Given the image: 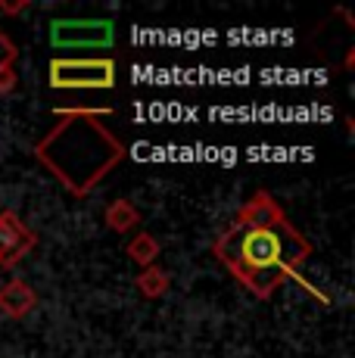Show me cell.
Returning <instances> with one entry per match:
<instances>
[{
    "instance_id": "6da1fadb",
    "label": "cell",
    "mask_w": 355,
    "mask_h": 358,
    "mask_svg": "<svg viewBox=\"0 0 355 358\" xmlns=\"http://www.w3.org/2000/svg\"><path fill=\"white\" fill-rule=\"evenodd\" d=\"M212 252L256 299H268L287 278H296L299 265L312 256V243L268 190H256L215 237Z\"/></svg>"
},
{
    "instance_id": "7a4b0ae2",
    "label": "cell",
    "mask_w": 355,
    "mask_h": 358,
    "mask_svg": "<svg viewBox=\"0 0 355 358\" xmlns=\"http://www.w3.org/2000/svg\"><path fill=\"white\" fill-rule=\"evenodd\" d=\"M103 115H113V109H59V122L31 147L35 159L75 196L97 190L128 153L125 143L100 122Z\"/></svg>"
},
{
    "instance_id": "3957f363",
    "label": "cell",
    "mask_w": 355,
    "mask_h": 358,
    "mask_svg": "<svg viewBox=\"0 0 355 358\" xmlns=\"http://www.w3.org/2000/svg\"><path fill=\"white\" fill-rule=\"evenodd\" d=\"M115 59L87 57V59H53L50 87L57 91H109L115 87Z\"/></svg>"
},
{
    "instance_id": "277c9868",
    "label": "cell",
    "mask_w": 355,
    "mask_h": 358,
    "mask_svg": "<svg viewBox=\"0 0 355 358\" xmlns=\"http://www.w3.org/2000/svg\"><path fill=\"white\" fill-rule=\"evenodd\" d=\"M115 29L109 19H57L50 22V44L63 50H103L113 47Z\"/></svg>"
},
{
    "instance_id": "5b68a950",
    "label": "cell",
    "mask_w": 355,
    "mask_h": 358,
    "mask_svg": "<svg viewBox=\"0 0 355 358\" xmlns=\"http://www.w3.org/2000/svg\"><path fill=\"white\" fill-rule=\"evenodd\" d=\"M38 246V234L13 209L0 212V268H16Z\"/></svg>"
},
{
    "instance_id": "8992f818",
    "label": "cell",
    "mask_w": 355,
    "mask_h": 358,
    "mask_svg": "<svg viewBox=\"0 0 355 358\" xmlns=\"http://www.w3.org/2000/svg\"><path fill=\"white\" fill-rule=\"evenodd\" d=\"M35 306H38V293L31 290L25 280L13 278L0 287V312H3L6 318L19 321V318H25Z\"/></svg>"
},
{
    "instance_id": "52a82bcc",
    "label": "cell",
    "mask_w": 355,
    "mask_h": 358,
    "mask_svg": "<svg viewBox=\"0 0 355 358\" xmlns=\"http://www.w3.org/2000/svg\"><path fill=\"white\" fill-rule=\"evenodd\" d=\"M134 287H138V293L143 299H162V296L172 290V274L159 265H150L134 278Z\"/></svg>"
},
{
    "instance_id": "ba28073f",
    "label": "cell",
    "mask_w": 355,
    "mask_h": 358,
    "mask_svg": "<svg viewBox=\"0 0 355 358\" xmlns=\"http://www.w3.org/2000/svg\"><path fill=\"white\" fill-rule=\"evenodd\" d=\"M103 222L115 234H131L140 224V212H138V206L128 203V199H113L103 212Z\"/></svg>"
},
{
    "instance_id": "9c48e42d",
    "label": "cell",
    "mask_w": 355,
    "mask_h": 358,
    "mask_svg": "<svg viewBox=\"0 0 355 358\" xmlns=\"http://www.w3.org/2000/svg\"><path fill=\"white\" fill-rule=\"evenodd\" d=\"M125 252H128V259L138 262L140 268H150V265H156V259H159V252H162V250H159V240H156L153 234L138 231L131 240H128Z\"/></svg>"
},
{
    "instance_id": "30bf717a",
    "label": "cell",
    "mask_w": 355,
    "mask_h": 358,
    "mask_svg": "<svg viewBox=\"0 0 355 358\" xmlns=\"http://www.w3.org/2000/svg\"><path fill=\"white\" fill-rule=\"evenodd\" d=\"M19 50H16V41L10 38L3 29H0V72H6V69H13V63H16Z\"/></svg>"
},
{
    "instance_id": "8fae6325",
    "label": "cell",
    "mask_w": 355,
    "mask_h": 358,
    "mask_svg": "<svg viewBox=\"0 0 355 358\" xmlns=\"http://www.w3.org/2000/svg\"><path fill=\"white\" fill-rule=\"evenodd\" d=\"M16 85H19V78H16V72H13V69L0 72V94H13V91H16Z\"/></svg>"
},
{
    "instance_id": "7c38bea8",
    "label": "cell",
    "mask_w": 355,
    "mask_h": 358,
    "mask_svg": "<svg viewBox=\"0 0 355 358\" xmlns=\"http://www.w3.org/2000/svg\"><path fill=\"white\" fill-rule=\"evenodd\" d=\"M29 10V0H25V3H3V0H0V13H6V16H19V13H25Z\"/></svg>"
}]
</instances>
